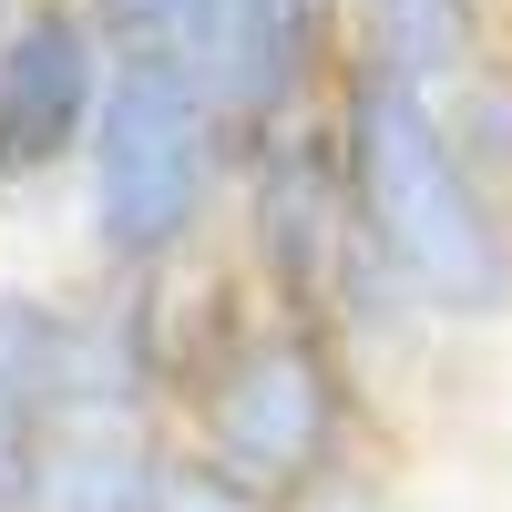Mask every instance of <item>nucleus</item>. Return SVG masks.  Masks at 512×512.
<instances>
[{"label": "nucleus", "mask_w": 512, "mask_h": 512, "mask_svg": "<svg viewBox=\"0 0 512 512\" xmlns=\"http://www.w3.org/2000/svg\"><path fill=\"white\" fill-rule=\"evenodd\" d=\"M338 164H349V205L369 256L400 277V297L441 328H502L512 318V226L472 154L451 144L441 93L349 62V103H338Z\"/></svg>", "instance_id": "obj_1"}, {"label": "nucleus", "mask_w": 512, "mask_h": 512, "mask_svg": "<svg viewBox=\"0 0 512 512\" xmlns=\"http://www.w3.org/2000/svg\"><path fill=\"white\" fill-rule=\"evenodd\" d=\"M175 410H185V451H205L216 472L277 502L349 461V369H338V338L297 308L236 318L226 338L185 349Z\"/></svg>", "instance_id": "obj_2"}, {"label": "nucleus", "mask_w": 512, "mask_h": 512, "mask_svg": "<svg viewBox=\"0 0 512 512\" xmlns=\"http://www.w3.org/2000/svg\"><path fill=\"white\" fill-rule=\"evenodd\" d=\"M216 134L226 113L205 103V82L164 52H113L103 72V113H93V246L113 277H154L175 267L205 226L216 195Z\"/></svg>", "instance_id": "obj_3"}, {"label": "nucleus", "mask_w": 512, "mask_h": 512, "mask_svg": "<svg viewBox=\"0 0 512 512\" xmlns=\"http://www.w3.org/2000/svg\"><path fill=\"white\" fill-rule=\"evenodd\" d=\"M103 72H113V52L82 11L21 0V21L0 31V185H31L93 144Z\"/></svg>", "instance_id": "obj_4"}, {"label": "nucleus", "mask_w": 512, "mask_h": 512, "mask_svg": "<svg viewBox=\"0 0 512 512\" xmlns=\"http://www.w3.org/2000/svg\"><path fill=\"white\" fill-rule=\"evenodd\" d=\"M246 216H256V267H267V308H297L328 328V297L338 267L359 246V205H349V164H338V134H267L256 154V185H246Z\"/></svg>", "instance_id": "obj_5"}, {"label": "nucleus", "mask_w": 512, "mask_h": 512, "mask_svg": "<svg viewBox=\"0 0 512 512\" xmlns=\"http://www.w3.org/2000/svg\"><path fill=\"white\" fill-rule=\"evenodd\" d=\"M318 31L328 0H226V31L205 52V103L246 134H277L318 72Z\"/></svg>", "instance_id": "obj_6"}, {"label": "nucleus", "mask_w": 512, "mask_h": 512, "mask_svg": "<svg viewBox=\"0 0 512 512\" xmlns=\"http://www.w3.org/2000/svg\"><path fill=\"white\" fill-rule=\"evenodd\" d=\"M164 472H175V441L144 420H62V431H41L21 512H154Z\"/></svg>", "instance_id": "obj_7"}, {"label": "nucleus", "mask_w": 512, "mask_h": 512, "mask_svg": "<svg viewBox=\"0 0 512 512\" xmlns=\"http://www.w3.org/2000/svg\"><path fill=\"white\" fill-rule=\"evenodd\" d=\"M359 62L420 82V93H461L482 72V0H359Z\"/></svg>", "instance_id": "obj_8"}, {"label": "nucleus", "mask_w": 512, "mask_h": 512, "mask_svg": "<svg viewBox=\"0 0 512 512\" xmlns=\"http://www.w3.org/2000/svg\"><path fill=\"white\" fill-rule=\"evenodd\" d=\"M52 369H62V297L0 287V431H52Z\"/></svg>", "instance_id": "obj_9"}, {"label": "nucleus", "mask_w": 512, "mask_h": 512, "mask_svg": "<svg viewBox=\"0 0 512 512\" xmlns=\"http://www.w3.org/2000/svg\"><path fill=\"white\" fill-rule=\"evenodd\" d=\"M154 512H287V502L256 492V482H236V472H216L205 451L175 441V472H164V502H154Z\"/></svg>", "instance_id": "obj_10"}, {"label": "nucleus", "mask_w": 512, "mask_h": 512, "mask_svg": "<svg viewBox=\"0 0 512 512\" xmlns=\"http://www.w3.org/2000/svg\"><path fill=\"white\" fill-rule=\"evenodd\" d=\"M287 512H410L379 472H359V461H338V472H318L308 492H287Z\"/></svg>", "instance_id": "obj_11"}, {"label": "nucleus", "mask_w": 512, "mask_h": 512, "mask_svg": "<svg viewBox=\"0 0 512 512\" xmlns=\"http://www.w3.org/2000/svg\"><path fill=\"white\" fill-rule=\"evenodd\" d=\"M11 21H21V0H0V31H11Z\"/></svg>", "instance_id": "obj_12"}, {"label": "nucleus", "mask_w": 512, "mask_h": 512, "mask_svg": "<svg viewBox=\"0 0 512 512\" xmlns=\"http://www.w3.org/2000/svg\"><path fill=\"white\" fill-rule=\"evenodd\" d=\"M420 512H461V502H420Z\"/></svg>", "instance_id": "obj_13"}]
</instances>
